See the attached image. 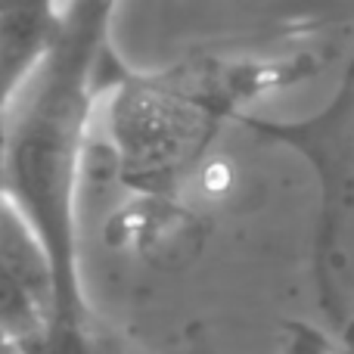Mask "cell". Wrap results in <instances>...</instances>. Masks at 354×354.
<instances>
[{
	"instance_id": "cell-1",
	"label": "cell",
	"mask_w": 354,
	"mask_h": 354,
	"mask_svg": "<svg viewBox=\"0 0 354 354\" xmlns=\"http://www.w3.org/2000/svg\"><path fill=\"white\" fill-rule=\"evenodd\" d=\"M112 6L62 10L53 50L6 112L3 196L35 227L53 270L50 354H87L84 295L75 239V187L84 156V128L97 100L93 68L106 47Z\"/></svg>"
},
{
	"instance_id": "cell-2",
	"label": "cell",
	"mask_w": 354,
	"mask_h": 354,
	"mask_svg": "<svg viewBox=\"0 0 354 354\" xmlns=\"http://www.w3.org/2000/svg\"><path fill=\"white\" fill-rule=\"evenodd\" d=\"M233 115L214 75L183 78H137L115 87L109 109L112 140L124 180L140 189H171L205 153L214 131Z\"/></svg>"
},
{
	"instance_id": "cell-3",
	"label": "cell",
	"mask_w": 354,
	"mask_h": 354,
	"mask_svg": "<svg viewBox=\"0 0 354 354\" xmlns=\"http://www.w3.org/2000/svg\"><path fill=\"white\" fill-rule=\"evenodd\" d=\"M62 28L56 6H10L0 10V112H10Z\"/></svg>"
},
{
	"instance_id": "cell-4",
	"label": "cell",
	"mask_w": 354,
	"mask_h": 354,
	"mask_svg": "<svg viewBox=\"0 0 354 354\" xmlns=\"http://www.w3.org/2000/svg\"><path fill=\"white\" fill-rule=\"evenodd\" d=\"M0 268L28 292V299L53 324L56 292H53L50 258L44 252L41 239H37L35 227L22 218V212L3 193H0Z\"/></svg>"
},
{
	"instance_id": "cell-5",
	"label": "cell",
	"mask_w": 354,
	"mask_h": 354,
	"mask_svg": "<svg viewBox=\"0 0 354 354\" xmlns=\"http://www.w3.org/2000/svg\"><path fill=\"white\" fill-rule=\"evenodd\" d=\"M0 336L31 342V339L50 336V320L35 301L28 299L22 286L0 268Z\"/></svg>"
},
{
	"instance_id": "cell-6",
	"label": "cell",
	"mask_w": 354,
	"mask_h": 354,
	"mask_svg": "<svg viewBox=\"0 0 354 354\" xmlns=\"http://www.w3.org/2000/svg\"><path fill=\"white\" fill-rule=\"evenodd\" d=\"M283 354H336L324 330L301 320H283Z\"/></svg>"
},
{
	"instance_id": "cell-7",
	"label": "cell",
	"mask_w": 354,
	"mask_h": 354,
	"mask_svg": "<svg viewBox=\"0 0 354 354\" xmlns=\"http://www.w3.org/2000/svg\"><path fill=\"white\" fill-rule=\"evenodd\" d=\"M3 162H6V115L0 112V193H3Z\"/></svg>"
},
{
	"instance_id": "cell-8",
	"label": "cell",
	"mask_w": 354,
	"mask_h": 354,
	"mask_svg": "<svg viewBox=\"0 0 354 354\" xmlns=\"http://www.w3.org/2000/svg\"><path fill=\"white\" fill-rule=\"evenodd\" d=\"M336 354H354V351H336Z\"/></svg>"
}]
</instances>
